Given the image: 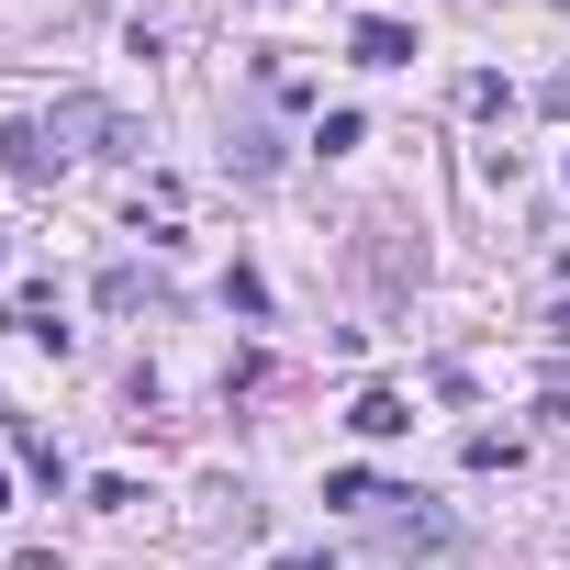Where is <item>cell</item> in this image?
<instances>
[{
    "mask_svg": "<svg viewBox=\"0 0 570 570\" xmlns=\"http://www.w3.org/2000/svg\"><path fill=\"white\" fill-rule=\"evenodd\" d=\"M46 135H79L90 157H135V124H124L112 101H57V124H46Z\"/></svg>",
    "mask_w": 570,
    "mask_h": 570,
    "instance_id": "1",
    "label": "cell"
},
{
    "mask_svg": "<svg viewBox=\"0 0 570 570\" xmlns=\"http://www.w3.org/2000/svg\"><path fill=\"white\" fill-rule=\"evenodd\" d=\"M381 537H392V559H459V525H448L436 503H414V514H392Z\"/></svg>",
    "mask_w": 570,
    "mask_h": 570,
    "instance_id": "2",
    "label": "cell"
},
{
    "mask_svg": "<svg viewBox=\"0 0 570 570\" xmlns=\"http://www.w3.org/2000/svg\"><path fill=\"white\" fill-rule=\"evenodd\" d=\"M347 57H358V68H414V23H392V12H370V23L347 35Z\"/></svg>",
    "mask_w": 570,
    "mask_h": 570,
    "instance_id": "3",
    "label": "cell"
},
{
    "mask_svg": "<svg viewBox=\"0 0 570 570\" xmlns=\"http://www.w3.org/2000/svg\"><path fill=\"white\" fill-rule=\"evenodd\" d=\"M0 168H12V179H57V157H46V124H0Z\"/></svg>",
    "mask_w": 570,
    "mask_h": 570,
    "instance_id": "4",
    "label": "cell"
},
{
    "mask_svg": "<svg viewBox=\"0 0 570 570\" xmlns=\"http://www.w3.org/2000/svg\"><path fill=\"white\" fill-rule=\"evenodd\" d=\"M347 425H358V436H403V425H414V403H403V392H358V403H347Z\"/></svg>",
    "mask_w": 570,
    "mask_h": 570,
    "instance_id": "5",
    "label": "cell"
},
{
    "mask_svg": "<svg viewBox=\"0 0 570 570\" xmlns=\"http://www.w3.org/2000/svg\"><path fill=\"white\" fill-rule=\"evenodd\" d=\"M12 325H23V336H68V325H57V292H12Z\"/></svg>",
    "mask_w": 570,
    "mask_h": 570,
    "instance_id": "6",
    "label": "cell"
},
{
    "mask_svg": "<svg viewBox=\"0 0 570 570\" xmlns=\"http://www.w3.org/2000/svg\"><path fill=\"white\" fill-rule=\"evenodd\" d=\"M548 336H559V347H570V303H559V314H548Z\"/></svg>",
    "mask_w": 570,
    "mask_h": 570,
    "instance_id": "7",
    "label": "cell"
},
{
    "mask_svg": "<svg viewBox=\"0 0 570 570\" xmlns=\"http://www.w3.org/2000/svg\"><path fill=\"white\" fill-rule=\"evenodd\" d=\"M0 514H12V481H0Z\"/></svg>",
    "mask_w": 570,
    "mask_h": 570,
    "instance_id": "8",
    "label": "cell"
}]
</instances>
